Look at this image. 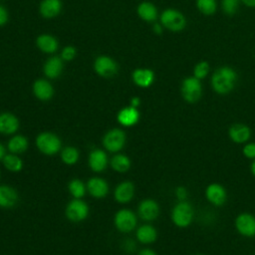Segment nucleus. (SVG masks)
I'll list each match as a JSON object with an SVG mask.
<instances>
[{"label": "nucleus", "instance_id": "nucleus-20", "mask_svg": "<svg viewBox=\"0 0 255 255\" xmlns=\"http://www.w3.org/2000/svg\"><path fill=\"white\" fill-rule=\"evenodd\" d=\"M34 95L42 101L50 100L54 95V89L52 85L45 80H38L33 85Z\"/></svg>", "mask_w": 255, "mask_h": 255}, {"label": "nucleus", "instance_id": "nucleus-42", "mask_svg": "<svg viewBox=\"0 0 255 255\" xmlns=\"http://www.w3.org/2000/svg\"><path fill=\"white\" fill-rule=\"evenodd\" d=\"M248 7H255V0H241Z\"/></svg>", "mask_w": 255, "mask_h": 255}, {"label": "nucleus", "instance_id": "nucleus-32", "mask_svg": "<svg viewBox=\"0 0 255 255\" xmlns=\"http://www.w3.org/2000/svg\"><path fill=\"white\" fill-rule=\"evenodd\" d=\"M196 5L199 11L205 15H211L216 10L215 0H196Z\"/></svg>", "mask_w": 255, "mask_h": 255}, {"label": "nucleus", "instance_id": "nucleus-3", "mask_svg": "<svg viewBox=\"0 0 255 255\" xmlns=\"http://www.w3.org/2000/svg\"><path fill=\"white\" fill-rule=\"evenodd\" d=\"M36 145L44 154L52 155L60 150L61 140L52 132H42L36 138Z\"/></svg>", "mask_w": 255, "mask_h": 255}, {"label": "nucleus", "instance_id": "nucleus-37", "mask_svg": "<svg viewBox=\"0 0 255 255\" xmlns=\"http://www.w3.org/2000/svg\"><path fill=\"white\" fill-rule=\"evenodd\" d=\"M175 195H176V198L178 199V201H184L187 198L188 191L184 186H177L175 188Z\"/></svg>", "mask_w": 255, "mask_h": 255}, {"label": "nucleus", "instance_id": "nucleus-40", "mask_svg": "<svg viewBox=\"0 0 255 255\" xmlns=\"http://www.w3.org/2000/svg\"><path fill=\"white\" fill-rule=\"evenodd\" d=\"M139 104H140V100H139V98H137V97H134V98H132V99L130 100V106H131V107L137 108V107L139 106Z\"/></svg>", "mask_w": 255, "mask_h": 255}, {"label": "nucleus", "instance_id": "nucleus-12", "mask_svg": "<svg viewBox=\"0 0 255 255\" xmlns=\"http://www.w3.org/2000/svg\"><path fill=\"white\" fill-rule=\"evenodd\" d=\"M138 214L141 219L152 221L159 214V206L153 199H144L138 205Z\"/></svg>", "mask_w": 255, "mask_h": 255}, {"label": "nucleus", "instance_id": "nucleus-29", "mask_svg": "<svg viewBox=\"0 0 255 255\" xmlns=\"http://www.w3.org/2000/svg\"><path fill=\"white\" fill-rule=\"evenodd\" d=\"M3 163L5 165V167L13 172H17L20 171L23 167V161L22 159L16 155L15 153L12 154H7L3 157Z\"/></svg>", "mask_w": 255, "mask_h": 255}, {"label": "nucleus", "instance_id": "nucleus-13", "mask_svg": "<svg viewBox=\"0 0 255 255\" xmlns=\"http://www.w3.org/2000/svg\"><path fill=\"white\" fill-rule=\"evenodd\" d=\"M230 139L235 143H244L251 136V129L244 124H234L228 129Z\"/></svg>", "mask_w": 255, "mask_h": 255}, {"label": "nucleus", "instance_id": "nucleus-46", "mask_svg": "<svg viewBox=\"0 0 255 255\" xmlns=\"http://www.w3.org/2000/svg\"><path fill=\"white\" fill-rule=\"evenodd\" d=\"M195 255H201V254H195Z\"/></svg>", "mask_w": 255, "mask_h": 255}, {"label": "nucleus", "instance_id": "nucleus-43", "mask_svg": "<svg viewBox=\"0 0 255 255\" xmlns=\"http://www.w3.org/2000/svg\"><path fill=\"white\" fill-rule=\"evenodd\" d=\"M153 31L156 33V34H160L162 32V29H161V26L159 24H154L153 25Z\"/></svg>", "mask_w": 255, "mask_h": 255}, {"label": "nucleus", "instance_id": "nucleus-10", "mask_svg": "<svg viewBox=\"0 0 255 255\" xmlns=\"http://www.w3.org/2000/svg\"><path fill=\"white\" fill-rule=\"evenodd\" d=\"M205 197L213 205L221 206L226 202L227 193L221 184L211 183L205 189Z\"/></svg>", "mask_w": 255, "mask_h": 255}, {"label": "nucleus", "instance_id": "nucleus-11", "mask_svg": "<svg viewBox=\"0 0 255 255\" xmlns=\"http://www.w3.org/2000/svg\"><path fill=\"white\" fill-rule=\"evenodd\" d=\"M95 70L96 72L106 78H110L117 73L118 67L116 62L107 56H100L95 61Z\"/></svg>", "mask_w": 255, "mask_h": 255}, {"label": "nucleus", "instance_id": "nucleus-30", "mask_svg": "<svg viewBox=\"0 0 255 255\" xmlns=\"http://www.w3.org/2000/svg\"><path fill=\"white\" fill-rule=\"evenodd\" d=\"M62 160L69 165L75 164L79 159V151L74 146H67L61 152Z\"/></svg>", "mask_w": 255, "mask_h": 255}, {"label": "nucleus", "instance_id": "nucleus-18", "mask_svg": "<svg viewBox=\"0 0 255 255\" xmlns=\"http://www.w3.org/2000/svg\"><path fill=\"white\" fill-rule=\"evenodd\" d=\"M134 194V186L129 181L120 183L115 190V198L118 202L126 203L131 200Z\"/></svg>", "mask_w": 255, "mask_h": 255}, {"label": "nucleus", "instance_id": "nucleus-22", "mask_svg": "<svg viewBox=\"0 0 255 255\" xmlns=\"http://www.w3.org/2000/svg\"><path fill=\"white\" fill-rule=\"evenodd\" d=\"M62 8L60 0H44L40 5V13L45 18L56 17Z\"/></svg>", "mask_w": 255, "mask_h": 255}, {"label": "nucleus", "instance_id": "nucleus-25", "mask_svg": "<svg viewBox=\"0 0 255 255\" xmlns=\"http://www.w3.org/2000/svg\"><path fill=\"white\" fill-rule=\"evenodd\" d=\"M37 46L45 53H53L58 49V41L51 35H41L37 39Z\"/></svg>", "mask_w": 255, "mask_h": 255}, {"label": "nucleus", "instance_id": "nucleus-23", "mask_svg": "<svg viewBox=\"0 0 255 255\" xmlns=\"http://www.w3.org/2000/svg\"><path fill=\"white\" fill-rule=\"evenodd\" d=\"M63 70V62L59 57L50 58L44 66V73L50 79L58 78Z\"/></svg>", "mask_w": 255, "mask_h": 255}, {"label": "nucleus", "instance_id": "nucleus-41", "mask_svg": "<svg viewBox=\"0 0 255 255\" xmlns=\"http://www.w3.org/2000/svg\"><path fill=\"white\" fill-rule=\"evenodd\" d=\"M127 243H128V244H126L127 250H128V251H133V249H134V247H135L134 242L131 241V240H128Z\"/></svg>", "mask_w": 255, "mask_h": 255}, {"label": "nucleus", "instance_id": "nucleus-24", "mask_svg": "<svg viewBox=\"0 0 255 255\" xmlns=\"http://www.w3.org/2000/svg\"><path fill=\"white\" fill-rule=\"evenodd\" d=\"M157 237V232L155 228L151 225L144 224L137 228L136 230V238L139 242L143 244H149L155 241Z\"/></svg>", "mask_w": 255, "mask_h": 255}, {"label": "nucleus", "instance_id": "nucleus-38", "mask_svg": "<svg viewBox=\"0 0 255 255\" xmlns=\"http://www.w3.org/2000/svg\"><path fill=\"white\" fill-rule=\"evenodd\" d=\"M8 20V14H7V11L5 10L4 7H2L0 5V26L4 25Z\"/></svg>", "mask_w": 255, "mask_h": 255}, {"label": "nucleus", "instance_id": "nucleus-31", "mask_svg": "<svg viewBox=\"0 0 255 255\" xmlns=\"http://www.w3.org/2000/svg\"><path fill=\"white\" fill-rule=\"evenodd\" d=\"M69 190L75 198H82L86 192V186L81 180L73 179L69 183Z\"/></svg>", "mask_w": 255, "mask_h": 255}, {"label": "nucleus", "instance_id": "nucleus-45", "mask_svg": "<svg viewBox=\"0 0 255 255\" xmlns=\"http://www.w3.org/2000/svg\"><path fill=\"white\" fill-rule=\"evenodd\" d=\"M250 170H251V173L255 176V159H253V161H252V163H251Z\"/></svg>", "mask_w": 255, "mask_h": 255}, {"label": "nucleus", "instance_id": "nucleus-4", "mask_svg": "<svg viewBox=\"0 0 255 255\" xmlns=\"http://www.w3.org/2000/svg\"><path fill=\"white\" fill-rule=\"evenodd\" d=\"M202 94V87L200 80L195 77L185 78L181 85V95L188 103H196Z\"/></svg>", "mask_w": 255, "mask_h": 255}, {"label": "nucleus", "instance_id": "nucleus-16", "mask_svg": "<svg viewBox=\"0 0 255 255\" xmlns=\"http://www.w3.org/2000/svg\"><path fill=\"white\" fill-rule=\"evenodd\" d=\"M108 164V156L102 149H94L89 154V165L96 171H103Z\"/></svg>", "mask_w": 255, "mask_h": 255}, {"label": "nucleus", "instance_id": "nucleus-35", "mask_svg": "<svg viewBox=\"0 0 255 255\" xmlns=\"http://www.w3.org/2000/svg\"><path fill=\"white\" fill-rule=\"evenodd\" d=\"M243 155L250 159H255V142L246 143L242 149Z\"/></svg>", "mask_w": 255, "mask_h": 255}, {"label": "nucleus", "instance_id": "nucleus-27", "mask_svg": "<svg viewBox=\"0 0 255 255\" xmlns=\"http://www.w3.org/2000/svg\"><path fill=\"white\" fill-rule=\"evenodd\" d=\"M28 147V140L24 135H15L8 142V149L12 153L24 152Z\"/></svg>", "mask_w": 255, "mask_h": 255}, {"label": "nucleus", "instance_id": "nucleus-9", "mask_svg": "<svg viewBox=\"0 0 255 255\" xmlns=\"http://www.w3.org/2000/svg\"><path fill=\"white\" fill-rule=\"evenodd\" d=\"M115 225L122 232H129L136 225V217L132 211L121 209L115 216Z\"/></svg>", "mask_w": 255, "mask_h": 255}, {"label": "nucleus", "instance_id": "nucleus-21", "mask_svg": "<svg viewBox=\"0 0 255 255\" xmlns=\"http://www.w3.org/2000/svg\"><path fill=\"white\" fill-rule=\"evenodd\" d=\"M132 80L138 87L147 88L152 84L154 74L149 69H136L132 73Z\"/></svg>", "mask_w": 255, "mask_h": 255}, {"label": "nucleus", "instance_id": "nucleus-1", "mask_svg": "<svg viewBox=\"0 0 255 255\" xmlns=\"http://www.w3.org/2000/svg\"><path fill=\"white\" fill-rule=\"evenodd\" d=\"M237 82V73L230 67H221L217 69L211 79L213 90L220 95L230 93Z\"/></svg>", "mask_w": 255, "mask_h": 255}, {"label": "nucleus", "instance_id": "nucleus-7", "mask_svg": "<svg viewBox=\"0 0 255 255\" xmlns=\"http://www.w3.org/2000/svg\"><path fill=\"white\" fill-rule=\"evenodd\" d=\"M89 213V207L80 198L70 201L66 207V216L73 222H80L86 219Z\"/></svg>", "mask_w": 255, "mask_h": 255}, {"label": "nucleus", "instance_id": "nucleus-15", "mask_svg": "<svg viewBox=\"0 0 255 255\" xmlns=\"http://www.w3.org/2000/svg\"><path fill=\"white\" fill-rule=\"evenodd\" d=\"M87 188L90 194L96 198H103L109 191V185L107 181L100 177H93L88 181Z\"/></svg>", "mask_w": 255, "mask_h": 255}, {"label": "nucleus", "instance_id": "nucleus-2", "mask_svg": "<svg viewBox=\"0 0 255 255\" xmlns=\"http://www.w3.org/2000/svg\"><path fill=\"white\" fill-rule=\"evenodd\" d=\"M171 220L177 227L185 228L189 226L193 220V208L191 204L186 200L178 201L172 208Z\"/></svg>", "mask_w": 255, "mask_h": 255}, {"label": "nucleus", "instance_id": "nucleus-34", "mask_svg": "<svg viewBox=\"0 0 255 255\" xmlns=\"http://www.w3.org/2000/svg\"><path fill=\"white\" fill-rule=\"evenodd\" d=\"M240 0H222V9L227 15L236 13Z\"/></svg>", "mask_w": 255, "mask_h": 255}, {"label": "nucleus", "instance_id": "nucleus-8", "mask_svg": "<svg viewBox=\"0 0 255 255\" xmlns=\"http://www.w3.org/2000/svg\"><path fill=\"white\" fill-rule=\"evenodd\" d=\"M235 228L237 232L244 236V237H254L255 236V216L243 212L240 213L236 218H235Z\"/></svg>", "mask_w": 255, "mask_h": 255}, {"label": "nucleus", "instance_id": "nucleus-44", "mask_svg": "<svg viewBox=\"0 0 255 255\" xmlns=\"http://www.w3.org/2000/svg\"><path fill=\"white\" fill-rule=\"evenodd\" d=\"M4 156H5V148H4V146L0 143V159H3Z\"/></svg>", "mask_w": 255, "mask_h": 255}, {"label": "nucleus", "instance_id": "nucleus-26", "mask_svg": "<svg viewBox=\"0 0 255 255\" xmlns=\"http://www.w3.org/2000/svg\"><path fill=\"white\" fill-rule=\"evenodd\" d=\"M138 16L144 21H154L157 17V11L153 4L149 2H142L137 7Z\"/></svg>", "mask_w": 255, "mask_h": 255}, {"label": "nucleus", "instance_id": "nucleus-33", "mask_svg": "<svg viewBox=\"0 0 255 255\" xmlns=\"http://www.w3.org/2000/svg\"><path fill=\"white\" fill-rule=\"evenodd\" d=\"M209 71V66L207 64V62H199L195 68H194V77L198 80L204 79Z\"/></svg>", "mask_w": 255, "mask_h": 255}, {"label": "nucleus", "instance_id": "nucleus-6", "mask_svg": "<svg viewBox=\"0 0 255 255\" xmlns=\"http://www.w3.org/2000/svg\"><path fill=\"white\" fill-rule=\"evenodd\" d=\"M126 143V133L120 128H113L109 130L104 138L103 144L104 146L112 152H117L121 150Z\"/></svg>", "mask_w": 255, "mask_h": 255}, {"label": "nucleus", "instance_id": "nucleus-19", "mask_svg": "<svg viewBox=\"0 0 255 255\" xmlns=\"http://www.w3.org/2000/svg\"><path fill=\"white\" fill-rule=\"evenodd\" d=\"M18 201V193L8 185L0 186V206L4 208L13 207Z\"/></svg>", "mask_w": 255, "mask_h": 255}, {"label": "nucleus", "instance_id": "nucleus-14", "mask_svg": "<svg viewBox=\"0 0 255 255\" xmlns=\"http://www.w3.org/2000/svg\"><path fill=\"white\" fill-rule=\"evenodd\" d=\"M139 120V113L134 107H127L122 109L118 114V122L124 127L134 126Z\"/></svg>", "mask_w": 255, "mask_h": 255}, {"label": "nucleus", "instance_id": "nucleus-17", "mask_svg": "<svg viewBox=\"0 0 255 255\" xmlns=\"http://www.w3.org/2000/svg\"><path fill=\"white\" fill-rule=\"evenodd\" d=\"M19 128L18 119L10 113L0 114V132L4 134L14 133Z\"/></svg>", "mask_w": 255, "mask_h": 255}, {"label": "nucleus", "instance_id": "nucleus-5", "mask_svg": "<svg viewBox=\"0 0 255 255\" xmlns=\"http://www.w3.org/2000/svg\"><path fill=\"white\" fill-rule=\"evenodd\" d=\"M161 24L170 31H181L186 24L184 16L177 10L166 9L160 16Z\"/></svg>", "mask_w": 255, "mask_h": 255}, {"label": "nucleus", "instance_id": "nucleus-36", "mask_svg": "<svg viewBox=\"0 0 255 255\" xmlns=\"http://www.w3.org/2000/svg\"><path fill=\"white\" fill-rule=\"evenodd\" d=\"M76 55V49L73 46H67L62 51V59L66 61L72 60Z\"/></svg>", "mask_w": 255, "mask_h": 255}, {"label": "nucleus", "instance_id": "nucleus-39", "mask_svg": "<svg viewBox=\"0 0 255 255\" xmlns=\"http://www.w3.org/2000/svg\"><path fill=\"white\" fill-rule=\"evenodd\" d=\"M138 255H156V253L151 249H142Z\"/></svg>", "mask_w": 255, "mask_h": 255}, {"label": "nucleus", "instance_id": "nucleus-28", "mask_svg": "<svg viewBox=\"0 0 255 255\" xmlns=\"http://www.w3.org/2000/svg\"><path fill=\"white\" fill-rule=\"evenodd\" d=\"M111 165L118 172H126L130 167V160L125 154H116L111 160Z\"/></svg>", "mask_w": 255, "mask_h": 255}]
</instances>
